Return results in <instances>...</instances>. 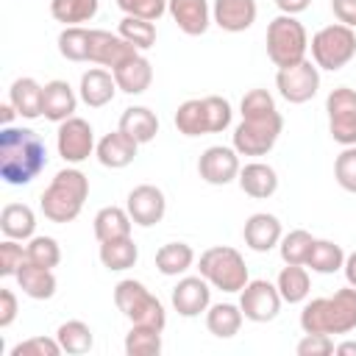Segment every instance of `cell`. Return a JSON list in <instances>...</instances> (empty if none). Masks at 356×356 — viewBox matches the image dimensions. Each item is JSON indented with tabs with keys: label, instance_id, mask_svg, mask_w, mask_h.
<instances>
[{
	"label": "cell",
	"instance_id": "obj_1",
	"mask_svg": "<svg viewBox=\"0 0 356 356\" xmlns=\"http://www.w3.org/2000/svg\"><path fill=\"white\" fill-rule=\"evenodd\" d=\"M47 167V145L33 128L3 125L0 131V175L8 186H25Z\"/></svg>",
	"mask_w": 356,
	"mask_h": 356
},
{
	"label": "cell",
	"instance_id": "obj_2",
	"mask_svg": "<svg viewBox=\"0 0 356 356\" xmlns=\"http://www.w3.org/2000/svg\"><path fill=\"white\" fill-rule=\"evenodd\" d=\"M303 334H350L356 328V286H342L331 298H314L300 312Z\"/></svg>",
	"mask_w": 356,
	"mask_h": 356
},
{
	"label": "cell",
	"instance_id": "obj_3",
	"mask_svg": "<svg viewBox=\"0 0 356 356\" xmlns=\"http://www.w3.org/2000/svg\"><path fill=\"white\" fill-rule=\"evenodd\" d=\"M89 197V178L78 167H64L53 175L39 197V209L50 222H72Z\"/></svg>",
	"mask_w": 356,
	"mask_h": 356
},
{
	"label": "cell",
	"instance_id": "obj_4",
	"mask_svg": "<svg viewBox=\"0 0 356 356\" xmlns=\"http://www.w3.org/2000/svg\"><path fill=\"white\" fill-rule=\"evenodd\" d=\"M114 306L122 312L125 320H131V325H150L159 331H164L167 325V312L161 300L142 281L122 278L114 286Z\"/></svg>",
	"mask_w": 356,
	"mask_h": 356
},
{
	"label": "cell",
	"instance_id": "obj_5",
	"mask_svg": "<svg viewBox=\"0 0 356 356\" xmlns=\"http://www.w3.org/2000/svg\"><path fill=\"white\" fill-rule=\"evenodd\" d=\"M197 270L214 289H222V292H242L245 284L250 281L242 253L228 245H214V248L203 250Z\"/></svg>",
	"mask_w": 356,
	"mask_h": 356
},
{
	"label": "cell",
	"instance_id": "obj_6",
	"mask_svg": "<svg viewBox=\"0 0 356 356\" xmlns=\"http://www.w3.org/2000/svg\"><path fill=\"white\" fill-rule=\"evenodd\" d=\"M306 50H309V33L303 22H298V17L278 14L267 25V56L278 70L303 61Z\"/></svg>",
	"mask_w": 356,
	"mask_h": 356
},
{
	"label": "cell",
	"instance_id": "obj_7",
	"mask_svg": "<svg viewBox=\"0 0 356 356\" xmlns=\"http://www.w3.org/2000/svg\"><path fill=\"white\" fill-rule=\"evenodd\" d=\"M309 47H312V61L320 70L337 72L356 56V33H353V28H348L342 22H334V25L320 28L312 36Z\"/></svg>",
	"mask_w": 356,
	"mask_h": 356
},
{
	"label": "cell",
	"instance_id": "obj_8",
	"mask_svg": "<svg viewBox=\"0 0 356 356\" xmlns=\"http://www.w3.org/2000/svg\"><path fill=\"white\" fill-rule=\"evenodd\" d=\"M284 131V117L278 111L264 117H242L234 131V150L239 156H267Z\"/></svg>",
	"mask_w": 356,
	"mask_h": 356
},
{
	"label": "cell",
	"instance_id": "obj_9",
	"mask_svg": "<svg viewBox=\"0 0 356 356\" xmlns=\"http://www.w3.org/2000/svg\"><path fill=\"white\" fill-rule=\"evenodd\" d=\"M325 111H328V134L334 142L342 147L356 145V89L350 86H337L325 97Z\"/></svg>",
	"mask_w": 356,
	"mask_h": 356
},
{
	"label": "cell",
	"instance_id": "obj_10",
	"mask_svg": "<svg viewBox=\"0 0 356 356\" xmlns=\"http://www.w3.org/2000/svg\"><path fill=\"white\" fill-rule=\"evenodd\" d=\"M275 89L292 106L309 103L320 89V67L312 58H303L292 67H284L275 75Z\"/></svg>",
	"mask_w": 356,
	"mask_h": 356
},
{
	"label": "cell",
	"instance_id": "obj_11",
	"mask_svg": "<svg viewBox=\"0 0 356 356\" xmlns=\"http://www.w3.org/2000/svg\"><path fill=\"white\" fill-rule=\"evenodd\" d=\"M281 292L275 284L264 281V278H256V281H248L245 289L239 292V309L245 314V320L250 323H270L278 317L281 312Z\"/></svg>",
	"mask_w": 356,
	"mask_h": 356
},
{
	"label": "cell",
	"instance_id": "obj_12",
	"mask_svg": "<svg viewBox=\"0 0 356 356\" xmlns=\"http://www.w3.org/2000/svg\"><path fill=\"white\" fill-rule=\"evenodd\" d=\"M56 147L58 156L67 164H81L95 153V131L83 117H70L64 122H58V134H56Z\"/></svg>",
	"mask_w": 356,
	"mask_h": 356
},
{
	"label": "cell",
	"instance_id": "obj_13",
	"mask_svg": "<svg viewBox=\"0 0 356 356\" xmlns=\"http://www.w3.org/2000/svg\"><path fill=\"white\" fill-rule=\"evenodd\" d=\"M239 153L225 145H211L197 159V175L211 186H225L239 178Z\"/></svg>",
	"mask_w": 356,
	"mask_h": 356
},
{
	"label": "cell",
	"instance_id": "obj_14",
	"mask_svg": "<svg viewBox=\"0 0 356 356\" xmlns=\"http://www.w3.org/2000/svg\"><path fill=\"white\" fill-rule=\"evenodd\" d=\"M125 209H128L134 225L150 228V225H156V222L164 220V214H167V197H164V192H161L159 186H153V184H139V186H134V189L128 192Z\"/></svg>",
	"mask_w": 356,
	"mask_h": 356
},
{
	"label": "cell",
	"instance_id": "obj_15",
	"mask_svg": "<svg viewBox=\"0 0 356 356\" xmlns=\"http://www.w3.org/2000/svg\"><path fill=\"white\" fill-rule=\"evenodd\" d=\"M142 50H136L131 42H125L120 33L111 31H100V28H89V61L100 64V67H120L125 58L136 56Z\"/></svg>",
	"mask_w": 356,
	"mask_h": 356
},
{
	"label": "cell",
	"instance_id": "obj_16",
	"mask_svg": "<svg viewBox=\"0 0 356 356\" xmlns=\"http://www.w3.org/2000/svg\"><path fill=\"white\" fill-rule=\"evenodd\" d=\"M211 284L203 275H186L172 289V309L181 317H197L211 306Z\"/></svg>",
	"mask_w": 356,
	"mask_h": 356
},
{
	"label": "cell",
	"instance_id": "obj_17",
	"mask_svg": "<svg viewBox=\"0 0 356 356\" xmlns=\"http://www.w3.org/2000/svg\"><path fill=\"white\" fill-rule=\"evenodd\" d=\"M242 236H245V245L256 253H270L284 231H281V220L275 214H267V211H256L245 220V228H242Z\"/></svg>",
	"mask_w": 356,
	"mask_h": 356
},
{
	"label": "cell",
	"instance_id": "obj_18",
	"mask_svg": "<svg viewBox=\"0 0 356 356\" xmlns=\"http://www.w3.org/2000/svg\"><path fill=\"white\" fill-rule=\"evenodd\" d=\"M167 11L186 36H203L211 25L209 0H167Z\"/></svg>",
	"mask_w": 356,
	"mask_h": 356
},
{
	"label": "cell",
	"instance_id": "obj_19",
	"mask_svg": "<svg viewBox=\"0 0 356 356\" xmlns=\"http://www.w3.org/2000/svg\"><path fill=\"white\" fill-rule=\"evenodd\" d=\"M256 14H259L256 0H214L211 6V22L228 33L248 31L256 22Z\"/></svg>",
	"mask_w": 356,
	"mask_h": 356
},
{
	"label": "cell",
	"instance_id": "obj_20",
	"mask_svg": "<svg viewBox=\"0 0 356 356\" xmlns=\"http://www.w3.org/2000/svg\"><path fill=\"white\" fill-rule=\"evenodd\" d=\"M136 150H139V142L131 139L125 131L117 128V131L106 134V136L97 142L95 156H97V161H100L103 167H108V170H122V167H128V164L136 159Z\"/></svg>",
	"mask_w": 356,
	"mask_h": 356
},
{
	"label": "cell",
	"instance_id": "obj_21",
	"mask_svg": "<svg viewBox=\"0 0 356 356\" xmlns=\"http://www.w3.org/2000/svg\"><path fill=\"white\" fill-rule=\"evenodd\" d=\"M78 95L81 100L89 106V108H103L114 100L117 95V81H114V72L103 70V67H92L81 75V83H78Z\"/></svg>",
	"mask_w": 356,
	"mask_h": 356
},
{
	"label": "cell",
	"instance_id": "obj_22",
	"mask_svg": "<svg viewBox=\"0 0 356 356\" xmlns=\"http://www.w3.org/2000/svg\"><path fill=\"white\" fill-rule=\"evenodd\" d=\"M111 72H114L117 89L125 92V95H142V92H147L150 83H153V64H150L142 53L125 58V61H122L120 67H114Z\"/></svg>",
	"mask_w": 356,
	"mask_h": 356
},
{
	"label": "cell",
	"instance_id": "obj_23",
	"mask_svg": "<svg viewBox=\"0 0 356 356\" xmlns=\"http://www.w3.org/2000/svg\"><path fill=\"white\" fill-rule=\"evenodd\" d=\"M8 100L22 120L44 117V86L33 78H17L8 89Z\"/></svg>",
	"mask_w": 356,
	"mask_h": 356
},
{
	"label": "cell",
	"instance_id": "obj_24",
	"mask_svg": "<svg viewBox=\"0 0 356 356\" xmlns=\"http://www.w3.org/2000/svg\"><path fill=\"white\" fill-rule=\"evenodd\" d=\"M239 189L256 200L273 197L278 192V172L264 161H250L239 170Z\"/></svg>",
	"mask_w": 356,
	"mask_h": 356
},
{
	"label": "cell",
	"instance_id": "obj_25",
	"mask_svg": "<svg viewBox=\"0 0 356 356\" xmlns=\"http://www.w3.org/2000/svg\"><path fill=\"white\" fill-rule=\"evenodd\" d=\"M75 108H78V95L67 81L56 78V81L44 83V120L64 122V120L75 117Z\"/></svg>",
	"mask_w": 356,
	"mask_h": 356
},
{
	"label": "cell",
	"instance_id": "obj_26",
	"mask_svg": "<svg viewBox=\"0 0 356 356\" xmlns=\"http://www.w3.org/2000/svg\"><path fill=\"white\" fill-rule=\"evenodd\" d=\"M0 231L6 234V239H17L25 242L31 236H36V214L31 206L25 203H6L0 211Z\"/></svg>",
	"mask_w": 356,
	"mask_h": 356
},
{
	"label": "cell",
	"instance_id": "obj_27",
	"mask_svg": "<svg viewBox=\"0 0 356 356\" xmlns=\"http://www.w3.org/2000/svg\"><path fill=\"white\" fill-rule=\"evenodd\" d=\"M120 131H125L131 139H136L139 145H147L156 139L159 134V117L156 111H150L147 106H128L120 114Z\"/></svg>",
	"mask_w": 356,
	"mask_h": 356
},
{
	"label": "cell",
	"instance_id": "obj_28",
	"mask_svg": "<svg viewBox=\"0 0 356 356\" xmlns=\"http://www.w3.org/2000/svg\"><path fill=\"white\" fill-rule=\"evenodd\" d=\"M17 284H19V289H22L28 298H33V300H50V298L56 295V286H58L53 270L39 267V264H31V261H25V264L19 267Z\"/></svg>",
	"mask_w": 356,
	"mask_h": 356
},
{
	"label": "cell",
	"instance_id": "obj_29",
	"mask_svg": "<svg viewBox=\"0 0 356 356\" xmlns=\"http://www.w3.org/2000/svg\"><path fill=\"white\" fill-rule=\"evenodd\" d=\"M131 214L128 209H120V206H103L97 214H95V236L97 242H108V239H122V236H131Z\"/></svg>",
	"mask_w": 356,
	"mask_h": 356
},
{
	"label": "cell",
	"instance_id": "obj_30",
	"mask_svg": "<svg viewBox=\"0 0 356 356\" xmlns=\"http://www.w3.org/2000/svg\"><path fill=\"white\" fill-rule=\"evenodd\" d=\"M172 122H175L178 134H184V136H203V134H211V131H209V111H206V100H203V97L184 100V103L175 108Z\"/></svg>",
	"mask_w": 356,
	"mask_h": 356
},
{
	"label": "cell",
	"instance_id": "obj_31",
	"mask_svg": "<svg viewBox=\"0 0 356 356\" xmlns=\"http://www.w3.org/2000/svg\"><path fill=\"white\" fill-rule=\"evenodd\" d=\"M100 264L111 273H122V270H131L139 259V248L131 236H122V239H108V242H100Z\"/></svg>",
	"mask_w": 356,
	"mask_h": 356
},
{
	"label": "cell",
	"instance_id": "obj_32",
	"mask_svg": "<svg viewBox=\"0 0 356 356\" xmlns=\"http://www.w3.org/2000/svg\"><path fill=\"white\" fill-rule=\"evenodd\" d=\"M242 309L234 306V303H214L206 309V328L217 337V339H231L239 334L242 328Z\"/></svg>",
	"mask_w": 356,
	"mask_h": 356
},
{
	"label": "cell",
	"instance_id": "obj_33",
	"mask_svg": "<svg viewBox=\"0 0 356 356\" xmlns=\"http://www.w3.org/2000/svg\"><path fill=\"white\" fill-rule=\"evenodd\" d=\"M275 286H278L284 303H303L309 298V289H312V278H309L306 264H286L278 273Z\"/></svg>",
	"mask_w": 356,
	"mask_h": 356
},
{
	"label": "cell",
	"instance_id": "obj_34",
	"mask_svg": "<svg viewBox=\"0 0 356 356\" xmlns=\"http://www.w3.org/2000/svg\"><path fill=\"white\" fill-rule=\"evenodd\" d=\"M195 264V250L186 242H167L156 250V270L161 275H181Z\"/></svg>",
	"mask_w": 356,
	"mask_h": 356
},
{
	"label": "cell",
	"instance_id": "obj_35",
	"mask_svg": "<svg viewBox=\"0 0 356 356\" xmlns=\"http://www.w3.org/2000/svg\"><path fill=\"white\" fill-rule=\"evenodd\" d=\"M56 339L61 345L64 353L70 356H81V353H89L92 345H95V337H92V328L83 323V320H67L56 328Z\"/></svg>",
	"mask_w": 356,
	"mask_h": 356
},
{
	"label": "cell",
	"instance_id": "obj_36",
	"mask_svg": "<svg viewBox=\"0 0 356 356\" xmlns=\"http://www.w3.org/2000/svg\"><path fill=\"white\" fill-rule=\"evenodd\" d=\"M97 8H100V0H50V14L64 28L95 19Z\"/></svg>",
	"mask_w": 356,
	"mask_h": 356
},
{
	"label": "cell",
	"instance_id": "obj_37",
	"mask_svg": "<svg viewBox=\"0 0 356 356\" xmlns=\"http://www.w3.org/2000/svg\"><path fill=\"white\" fill-rule=\"evenodd\" d=\"M342 264H345V250L337 242H331V239H314L312 253L306 259V267H312V273L331 275V273L342 270Z\"/></svg>",
	"mask_w": 356,
	"mask_h": 356
},
{
	"label": "cell",
	"instance_id": "obj_38",
	"mask_svg": "<svg viewBox=\"0 0 356 356\" xmlns=\"http://www.w3.org/2000/svg\"><path fill=\"white\" fill-rule=\"evenodd\" d=\"M125 353L128 356H159L161 331L150 325H131V331L125 334Z\"/></svg>",
	"mask_w": 356,
	"mask_h": 356
},
{
	"label": "cell",
	"instance_id": "obj_39",
	"mask_svg": "<svg viewBox=\"0 0 356 356\" xmlns=\"http://www.w3.org/2000/svg\"><path fill=\"white\" fill-rule=\"evenodd\" d=\"M58 53L67 61H89V28L67 25L58 33Z\"/></svg>",
	"mask_w": 356,
	"mask_h": 356
},
{
	"label": "cell",
	"instance_id": "obj_40",
	"mask_svg": "<svg viewBox=\"0 0 356 356\" xmlns=\"http://www.w3.org/2000/svg\"><path fill=\"white\" fill-rule=\"evenodd\" d=\"M312 245H314V236L303 228H295V231L284 234L281 242H278L284 264H306V259L312 253Z\"/></svg>",
	"mask_w": 356,
	"mask_h": 356
},
{
	"label": "cell",
	"instance_id": "obj_41",
	"mask_svg": "<svg viewBox=\"0 0 356 356\" xmlns=\"http://www.w3.org/2000/svg\"><path fill=\"white\" fill-rule=\"evenodd\" d=\"M117 33L131 42L136 50H150L156 44V25L150 19H139V17H122Z\"/></svg>",
	"mask_w": 356,
	"mask_h": 356
},
{
	"label": "cell",
	"instance_id": "obj_42",
	"mask_svg": "<svg viewBox=\"0 0 356 356\" xmlns=\"http://www.w3.org/2000/svg\"><path fill=\"white\" fill-rule=\"evenodd\" d=\"M25 250H28L31 264H39V267H47V270H53L61 261V248L53 236H31Z\"/></svg>",
	"mask_w": 356,
	"mask_h": 356
},
{
	"label": "cell",
	"instance_id": "obj_43",
	"mask_svg": "<svg viewBox=\"0 0 356 356\" xmlns=\"http://www.w3.org/2000/svg\"><path fill=\"white\" fill-rule=\"evenodd\" d=\"M334 178L345 192L356 195V145L342 147V153L334 161Z\"/></svg>",
	"mask_w": 356,
	"mask_h": 356
},
{
	"label": "cell",
	"instance_id": "obj_44",
	"mask_svg": "<svg viewBox=\"0 0 356 356\" xmlns=\"http://www.w3.org/2000/svg\"><path fill=\"white\" fill-rule=\"evenodd\" d=\"M117 8L125 17H139L156 22L167 11V0H117Z\"/></svg>",
	"mask_w": 356,
	"mask_h": 356
},
{
	"label": "cell",
	"instance_id": "obj_45",
	"mask_svg": "<svg viewBox=\"0 0 356 356\" xmlns=\"http://www.w3.org/2000/svg\"><path fill=\"white\" fill-rule=\"evenodd\" d=\"M239 108H242V117H264V114L278 111L275 108V100H273V95L267 89H250V92H245Z\"/></svg>",
	"mask_w": 356,
	"mask_h": 356
},
{
	"label": "cell",
	"instance_id": "obj_46",
	"mask_svg": "<svg viewBox=\"0 0 356 356\" xmlns=\"http://www.w3.org/2000/svg\"><path fill=\"white\" fill-rule=\"evenodd\" d=\"M203 100H206V111H209V131L211 134H222L231 125V117H234L231 103L225 97H220V95H209Z\"/></svg>",
	"mask_w": 356,
	"mask_h": 356
},
{
	"label": "cell",
	"instance_id": "obj_47",
	"mask_svg": "<svg viewBox=\"0 0 356 356\" xmlns=\"http://www.w3.org/2000/svg\"><path fill=\"white\" fill-rule=\"evenodd\" d=\"M64 353L56 337H31L11 348V356H58Z\"/></svg>",
	"mask_w": 356,
	"mask_h": 356
},
{
	"label": "cell",
	"instance_id": "obj_48",
	"mask_svg": "<svg viewBox=\"0 0 356 356\" xmlns=\"http://www.w3.org/2000/svg\"><path fill=\"white\" fill-rule=\"evenodd\" d=\"M25 261H28V250L17 245V239L0 242V275H17Z\"/></svg>",
	"mask_w": 356,
	"mask_h": 356
},
{
	"label": "cell",
	"instance_id": "obj_49",
	"mask_svg": "<svg viewBox=\"0 0 356 356\" xmlns=\"http://www.w3.org/2000/svg\"><path fill=\"white\" fill-rule=\"evenodd\" d=\"M328 353H334L331 334H306L298 342V356H328Z\"/></svg>",
	"mask_w": 356,
	"mask_h": 356
},
{
	"label": "cell",
	"instance_id": "obj_50",
	"mask_svg": "<svg viewBox=\"0 0 356 356\" xmlns=\"http://www.w3.org/2000/svg\"><path fill=\"white\" fill-rule=\"evenodd\" d=\"M17 295L11 289H0V328H8L17 320Z\"/></svg>",
	"mask_w": 356,
	"mask_h": 356
},
{
	"label": "cell",
	"instance_id": "obj_51",
	"mask_svg": "<svg viewBox=\"0 0 356 356\" xmlns=\"http://www.w3.org/2000/svg\"><path fill=\"white\" fill-rule=\"evenodd\" d=\"M331 11L342 25L356 28V0H331Z\"/></svg>",
	"mask_w": 356,
	"mask_h": 356
},
{
	"label": "cell",
	"instance_id": "obj_52",
	"mask_svg": "<svg viewBox=\"0 0 356 356\" xmlns=\"http://www.w3.org/2000/svg\"><path fill=\"white\" fill-rule=\"evenodd\" d=\"M275 6L281 8V14H300V11H306L309 6H312V0H275Z\"/></svg>",
	"mask_w": 356,
	"mask_h": 356
},
{
	"label": "cell",
	"instance_id": "obj_53",
	"mask_svg": "<svg viewBox=\"0 0 356 356\" xmlns=\"http://www.w3.org/2000/svg\"><path fill=\"white\" fill-rule=\"evenodd\" d=\"M342 270H345V278H348V284H350V286H356V250L345 256V264H342Z\"/></svg>",
	"mask_w": 356,
	"mask_h": 356
},
{
	"label": "cell",
	"instance_id": "obj_54",
	"mask_svg": "<svg viewBox=\"0 0 356 356\" xmlns=\"http://www.w3.org/2000/svg\"><path fill=\"white\" fill-rule=\"evenodd\" d=\"M14 117H17V108L11 106V100H6V103L0 106V122H3V125H11Z\"/></svg>",
	"mask_w": 356,
	"mask_h": 356
},
{
	"label": "cell",
	"instance_id": "obj_55",
	"mask_svg": "<svg viewBox=\"0 0 356 356\" xmlns=\"http://www.w3.org/2000/svg\"><path fill=\"white\" fill-rule=\"evenodd\" d=\"M334 353H339V356H356V342L353 339H345V342L334 345Z\"/></svg>",
	"mask_w": 356,
	"mask_h": 356
}]
</instances>
